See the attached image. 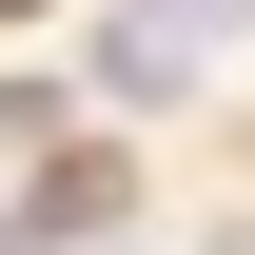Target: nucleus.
Masks as SVG:
<instances>
[{
	"mask_svg": "<svg viewBox=\"0 0 255 255\" xmlns=\"http://www.w3.org/2000/svg\"><path fill=\"white\" fill-rule=\"evenodd\" d=\"M0 20H20V0H0Z\"/></svg>",
	"mask_w": 255,
	"mask_h": 255,
	"instance_id": "nucleus-2",
	"label": "nucleus"
},
{
	"mask_svg": "<svg viewBox=\"0 0 255 255\" xmlns=\"http://www.w3.org/2000/svg\"><path fill=\"white\" fill-rule=\"evenodd\" d=\"M137 20H177L196 59H216V39H255V0H137Z\"/></svg>",
	"mask_w": 255,
	"mask_h": 255,
	"instance_id": "nucleus-1",
	"label": "nucleus"
}]
</instances>
